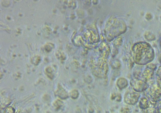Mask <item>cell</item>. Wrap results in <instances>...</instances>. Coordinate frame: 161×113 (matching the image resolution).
Masks as SVG:
<instances>
[{
	"mask_svg": "<svg viewBox=\"0 0 161 113\" xmlns=\"http://www.w3.org/2000/svg\"><path fill=\"white\" fill-rule=\"evenodd\" d=\"M131 85L134 90L137 92H143L148 87L147 83L145 81L137 79L132 81Z\"/></svg>",
	"mask_w": 161,
	"mask_h": 113,
	"instance_id": "cell-1",
	"label": "cell"
},
{
	"mask_svg": "<svg viewBox=\"0 0 161 113\" xmlns=\"http://www.w3.org/2000/svg\"><path fill=\"white\" fill-rule=\"evenodd\" d=\"M140 97V94L137 92H129L126 95V101L129 104L134 105L137 102Z\"/></svg>",
	"mask_w": 161,
	"mask_h": 113,
	"instance_id": "cell-2",
	"label": "cell"
},
{
	"mask_svg": "<svg viewBox=\"0 0 161 113\" xmlns=\"http://www.w3.org/2000/svg\"><path fill=\"white\" fill-rule=\"evenodd\" d=\"M139 105L141 109H147L149 106L147 99L144 97L141 98L139 102Z\"/></svg>",
	"mask_w": 161,
	"mask_h": 113,
	"instance_id": "cell-3",
	"label": "cell"
},
{
	"mask_svg": "<svg viewBox=\"0 0 161 113\" xmlns=\"http://www.w3.org/2000/svg\"><path fill=\"white\" fill-rule=\"evenodd\" d=\"M148 68L146 69L143 73V76L146 79H150L152 78L153 75V71L154 70L148 67Z\"/></svg>",
	"mask_w": 161,
	"mask_h": 113,
	"instance_id": "cell-4",
	"label": "cell"
},
{
	"mask_svg": "<svg viewBox=\"0 0 161 113\" xmlns=\"http://www.w3.org/2000/svg\"><path fill=\"white\" fill-rule=\"evenodd\" d=\"M14 110L13 108L9 107L5 110L4 113H14Z\"/></svg>",
	"mask_w": 161,
	"mask_h": 113,
	"instance_id": "cell-5",
	"label": "cell"
},
{
	"mask_svg": "<svg viewBox=\"0 0 161 113\" xmlns=\"http://www.w3.org/2000/svg\"><path fill=\"white\" fill-rule=\"evenodd\" d=\"M147 113H157V111L154 109H149Z\"/></svg>",
	"mask_w": 161,
	"mask_h": 113,
	"instance_id": "cell-6",
	"label": "cell"
},
{
	"mask_svg": "<svg viewBox=\"0 0 161 113\" xmlns=\"http://www.w3.org/2000/svg\"><path fill=\"white\" fill-rule=\"evenodd\" d=\"M158 76L161 77V67H160L158 71Z\"/></svg>",
	"mask_w": 161,
	"mask_h": 113,
	"instance_id": "cell-7",
	"label": "cell"
}]
</instances>
